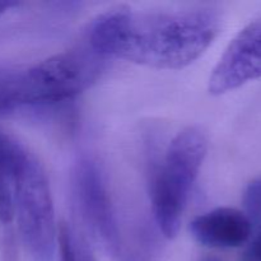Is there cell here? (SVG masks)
<instances>
[{"instance_id":"6da1fadb","label":"cell","mask_w":261,"mask_h":261,"mask_svg":"<svg viewBox=\"0 0 261 261\" xmlns=\"http://www.w3.org/2000/svg\"><path fill=\"white\" fill-rule=\"evenodd\" d=\"M221 27V15L212 9L134 12L117 7L93 23L89 47L102 58L177 70L198 60Z\"/></svg>"},{"instance_id":"7a4b0ae2","label":"cell","mask_w":261,"mask_h":261,"mask_svg":"<svg viewBox=\"0 0 261 261\" xmlns=\"http://www.w3.org/2000/svg\"><path fill=\"white\" fill-rule=\"evenodd\" d=\"M206 152L205 133L199 127H188L168 143L163 157L150 170L149 195L153 213L166 239H175L180 231L189 195Z\"/></svg>"},{"instance_id":"3957f363","label":"cell","mask_w":261,"mask_h":261,"mask_svg":"<svg viewBox=\"0 0 261 261\" xmlns=\"http://www.w3.org/2000/svg\"><path fill=\"white\" fill-rule=\"evenodd\" d=\"M14 204L20 239L31 257L53 261L59 227L47 177L33 155L15 180Z\"/></svg>"},{"instance_id":"277c9868","label":"cell","mask_w":261,"mask_h":261,"mask_svg":"<svg viewBox=\"0 0 261 261\" xmlns=\"http://www.w3.org/2000/svg\"><path fill=\"white\" fill-rule=\"evenodd\" d=\"M73 186L84 221L107 251L117 256L121 252L119 226L103 175L94 161L82 158L76 162Z\"/></svg>"},{"instance_id":"5b68a950","label":"cell","mask_w":261,"mask_h":261,"mask_svg":"<svg viewBox=\"0 0 261 261\" xmlns=\"http://www.w3.org/2000/svg\"><path fill=\"white\" fill-rule=\"evenodd\" d=\"M261 78V19L247 24L227 46L209 78L208 89L221 96Z\"/></svg>"},{"instance_id":"8992f818","label":"cell","mask_w":261,"mask_h":261,"mask_svg":"<svg viewBox=\"0 0 261 261\" xmlns=\"http://www.w3.org/2000/svg\"><path fill=\"white\" fill-rule=\"evenodd\" d=\"M189 229L204 246L234 249L249 241L254 227L244 212L223 206L194 218Z\"/></svg>"},{"instance_id":"52a82bcc","label":"cell","mask_w":261,"mask_h":261,"mask_svg":"<svg viewBox=\"0 0 261 261\" xmlns=\"http://www.w3.org/2000/svg\"><path fill=\"white\" fill-rule=\"evenodd\" d=\"M31 107L24 70L0 71V115Z\"/></svg>"},{"instance_id":"ba28073f","label":"cell","mask_w":261,"mask_h":261,"mask_svg":"<svg viewBox=\"0 0 261 261\" xmlns=\"http://www.w3.org/2000/svg\"><path fill=\"white\" fill-rule=\"evenodd\" d=\"M32 154L10 135L0 132V178L14 181Z\"/></svg>"},{"instance_id":"9c48e42d","label":"cell","mask_w":261,"mask_h":261,"mask_svg":"<svg viewBox=\"0 0 261 261\" xmlns=\"http://www.w3.org/2000/svg\"><path fill=\"white\" fill-rule=\"evenodd\" d=\"M58 247L61 261H94L86 245L79 241L64 223L59 227Z\"/></svg>"},{"instance_id":"30bf717a","label":"cell","mask_w":261,"mask_h":261,"mask_svg":"<svg viewBox=\"0 0 261 261\" xmlns=\"http://www.w3.org/2000/svg\"><path fill=\"white\" fill-rule=\"evenodd\" d=\"M244 213L250 219L252 227L261 228V178L249 184L244 194Z\"/></svg>"},{"instance_id":"8fae6325","label":"cell","mask_w":261,"mask_h":261,"mask_svg":"<svg viewBox=\"0 0 261 261\" xmlns=\"http://www.w3.org/2000/svg\"><path fill=\"white\" fill-rule=\"evenodd\" d=\"M0 261H18V241L10 228L3 229L0 234Z\"/></svg>"},{"instance_id":"7c38bea8","label":"cell","mask_w":261,"mask_h":261,"mask_svg":"<svg viewBox=\"0 0 261 261\" xmlns=\"http://www.w3.org/2000/svg\"><path fill=\"white\" fill-rule=\"evenodd\" d=\"M244 261H261V233L250 244L249 249L245 251Z\"/></svg>"},{"instance_id":"4fadbf2b","label":"cell","mask_w":261,"mask_h":261,"mask_svg":"<svg viewBox=\"0 0 261 261\" xmlns=\"http://www.w3.org/2000/svg\"><path fill=\"white\" fill-rule=\"evenodd\" d=\"M17 2H0V15H3L5 12H8L10 8H14L17 7Z\"/></svg>"},{"instance_id":"5bb4252c","label":"cell","mask_w":261,"mask_h":261,"mask_svg":"<svg viewBox=\"0 0 261 261\" xmlns=\"http://www.w3.org/2000/svg\"><path fill=\"white\" fill-rule=\"evenodd\" d=\"M199 261H219L218 259H214V257H204V259L199 260Z\"/></svg>"}]
</instances>
